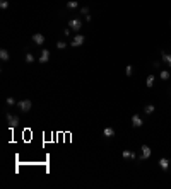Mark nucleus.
<instances>
[{"mask_svg": "<svg viewBox=\"0 0 171 189\" xmlns=\"http://www.w3.org/2000/svg\"><path fill=\"white\" fill-rule=\"evenodd\" d=\"M65 46H67V43H65V41H58V43H57V48H58V49H63Z\"/></svg>", "mask_w": 171, "mask_h": 189, "instance_id": "aec40b11", "label": "nucleus"}, {"mask_svg": "<svg viewBox=\"0 0 171 189\" xmlns=\"http://www.w3.org/2000/svg\"><path fill=\"white\" fill-rule=\"evenodd\" d=\"M170 22H171V20H170Z\"/></svg>", "mask_w": 171, "mask_h": 189, "instance_id": "393cba45", "label": "nucleus"}, {"mask_svg": "<svg viewBox=\"0 0 171 189\" xmlns=\"http://www.w3.org/2000/svg\"><path fill=\"white\" fill-rule=\"evenodd\" d=\"M0 7H2V9H7V7H9V0H0Z\"/></svg>", "mask_w": 171, "mask_h": 189, "instance_id": "4be33fe9", "label": "nucleus"}, {"mask_svg": "<svg viewBox=\"0 0 171 189\" xmlns=\"http://www.w3.org/2000/svg\"><path fill=\"white\" fill-rule=\"evenodd\" d=\"M33 41H34V44H38V46H41L43 43H45V36L43 34H33Z\"/></svg>", "mask_w": 171, "mask_h": 189, "instance_id": "1a4fd4ad", "label": "nucleus"}, {"mask_svg": "<svg viewBox=\"0 0 171 189\" xmlns=\"http://www.w3.org/2000/svg\"><path fill=\"white\" fill-rule=\"evenodd\" d=\"M81 14L84 15V17H86V15H89V7H82V9H81Z\"/></svg>", "mask_w": 171, "mask_h": 189, "instance_id": "412c9836", "label": "nucleus"}, {"mask_svg": "<svg viewBox=\"0 0 171 189\" xmlns=\"http://www.w3.org/2000/svg\"><path fill=\"white\" fill-rule=\"evenodd\" d=\"M122 157H123V158H132V160H135V158H137L135 152H128V150H123Z\"/></svg>", "mask_w": 171, "mask_h": 189, "instance_id": "9b49d317", "label": "nucleus"}, {"mask_svg": "<svg viewBox=\"0 0 171 189\" xmlns=\"http://www.w3.org/2000/svg\"><path fill=\"white\" fill-rule=\"evenodd\" d=\"M154 80H156V77H154V75H147V79H145V85L150 89L152 85H154Z\"/></svg>", "mask_w": 171, "mask_h": 189, "instance_id": "ddd939ff", "label": "nucleus"}, {"mask_svg": "<svg viewBox=\"0 0 171 189\" xmlns=\"http://www.w3.org/2000/svg\"><path fill=\"white\" fill-rule=\"evenodd\" d=\"M154 111H156V108H154V104H147V106L144 108V113H145V114H152Z\"/></svg>", "mask_w": 171, "mask_h": 189, "instance_id": "4468645a", "label": "nucleus"}, {"mask_svg": "<svg viewBox=\"0 0 171 189\" xmlns=\"http://www.w3.org/2000/svg\"><path fill=\"white\" fill-rule=\"evenodd\" d=\"M140 150H142V153H140L139 158H140V160H147V158L150 157V153H152V150H150L147 145H142V148H140Z\"/></svg>", "mask_w": 171, "mask_h": 189, "instance_id": "20e7f679", "label": "nucleus"}, {"mask_svg": "<svg viewBox=\"0 0 171 189\" xmlns=\"http://www.w3.org/2000/svg\"><path fill=\"white\" fill-rule=\"evenodd\" d=\"M79 7V2L77 0H70V2H67V9H77Z\"/></svg>", "mask_w": 171, "mask_h": 189, "instance_id": "f3484780", "label": "nucleus"}, {"mask_svg": "<svg viewBox=\"0 0 171 189\" xmlns=\"http://www.w3.org/2000/svg\"><path fill=\"white\" fill-rule=\"evenodd\" d=\"M0 58H2V60H4V61H7V60H9V58H10V55H9V51L2 48V49H0Z\"/></svg>", "mask_w": 171, "mask_h": 189, "instance_id": "2eb2a0df", "label": "nucleus"}, {"mask_svg": "<svg viewBox=\"0 0 171 189\" xmlns=\"http://www.w3.org/2000/svg\"><path fill=\"white\" fill-rule=\"evenodd\" d=\"M63 34H65V38H68L70 36V29H63Z\"/></svg>", "mask_w": 171, "mask_h": 189, "instance_id": "b1692460", "label": "nucleus"}, {"mask_svg": "<svg viewBox=\"0 0 171 189\" xmlns=\"http://www.w3.org/2000/svg\"><path fill=\"white\" fill-rule=\"evenodd\" d=\"M159 77H161V80H170L171 73L168 72V70H161V73H159Z\"/></svg>", "mask_w": 171, "mask_h": 189, "instance_id": "dca6fc26", "label": "nucleus"}, {"mask_svg": "<svg viewBox=\"0 0 171 189\" xmlns=\"http://www.w3.org/2000/svg\"><path fill=\"white\" fill-rule=\"evenodd\" d=\"M103 136H106V138H113V136H115V129L111 128V126H106V128L103 129Z\"/></svg>", "mask_w": 171, "mask_h": 189, "instance_id": "9d476101", "label": "nucleus"}, {"mask_svg": "<svg viewBox=\"0 0 171 189\" xmlns=\"http://www.w3.org/2000/svg\"><path fill=\"white\" fill-rule=\"evenodd\" d=\"M84 41H86V38H84L82 34H77L74 39H72V43H70V44H72L74 48H77V46H82V44H84Z\"/></svg>", "mask_w": 171, "mask_h": 189, "instance_id": "39448f33", "label": "nucleus"}, {"mask_svg": "<svg viewBox=\"0 0 171 189\" xmlns=\"http://www.w3.org/2000/svg\"><path fill=\"white\" fill-rule=\"evenodd\" d=\"M24 58H26V63H33V61L36 60L33 53H26V56H24Z\"/></svg>", "mask_w": 171, "mask_h": 189, "instance_id": "6ab92c4d", "label": "nucleus"}, {"mask_svg": "<svg viewBox=\"0 0 171 189\" xmlns=\"http://www.w3.org/2000/svg\"><path fill=\"white\" fill-rule=\"evenodd\" d=\"M68 27H70V29H74V31H79V29L82 27V22L79 19H70V20H68Z\"/></svg>", "mask_w": 171, "mask_h": 189, "instance_id": "423d86ee", "label": "nucleus"}, {"mask_svg": "<svg viewBox=\"0 0 171 189\" xmlns=\"http://www.w3.org/2000/svg\"><path fill=\"white\" fill-rule=\"evenodd\" d=\"M125 73H127V77H132V75H134V67H132V65H127V67H125Z\"/></svg>", "mask_w": 171, "mask_h": 189, "instance_id": "a211bd4d", "label": "nucleus"}, {"mask_svg": "<svg viewBox=\"0 0 171 189\" xmlns=\"http://www.w3.org/2000/svg\"><path fill=\"white\" fill-rule=\"evenodd\" d=\"M48 60H50V51H48V49H43V51L40 53V58H38V61H40V63H46Z\"/></svg>", "mask_w": 171, "mask_h": 189, "instance_id": "0eeeda50", "label": "nucleus"}, {"mask_svg": "<svg viewBox=\"0 0 171 189\" xmlns=\"http://www.w3.org/2000/svg\"><path fill=\"white\" fill-rule=\"evenodd\" d=\"M7 123H9V126H10V128H17L21 121H19V118H17V116L7 113Z\"/></svg>", "mask_w": 171, "mask_h": 189, "instance_id": "f03ea898", "label": "nucleus"}, {"mask_svg": "<svg viewBox=\"0 0 171 189\" xmlns=\"http://www.w3.org/2000/svg\"><path fill=\"white\" fill-rule=\"evenodd\" d=\"M31 106H33V104H31V101H29V99H24V101H19V102H17V108H19L22 113L31 111Z\"/></svg>", "mask_w": 171, "mask_h": 189, "instance_id": "f257e3e1", "label": "nucleus"}, {"mask_svg": "<svg viewBox=\"0 0 171 189\" xmlns=\"http://www.w3.org/2000/svg\"><path fill=\"white\" fill-rule=\"evenodd\" d=\"M157 164H159V167H161V169H163V170H168V169H170V158H166V157H163V158H159V162H157Z\"/></svg>", "mask_w": 171, "mask_h": 189, "instance_id": "6e6552de", "label": "nucleus"}, {"mask_svg": "<svg viewBox=\"0 0 171 189\" xmlns=\"http://www.w3.org/2000/svg\"><path fill=\"white\" fill-rule=\"evenodd\" d=\"M161 60L171 68V53H161Z\"/></svg>", "mask_w": 171, "mask_h": 189, "instance_id": "f8f14e48", "label": "nucleus"}, {"mask_svg": "<svg viewBox=\"0 0 171 189\" xmlns=\"http://www.w3.org/2000/svg\"><path fill=\"white\" fill-rule=\"evenodd\" d=\"M7 104H9V106H14V104H17V102L14 101V97H7Z\"/></svg>", "mask_w": 171, "mask_h": 189, "instance_id": "5701e85b", "label": "nucleus"}, {"mask_svg": "<svg viewBox=\"0 0 171 189\" xmlns=\"http://www.w3.org/2000/svg\"><path fill=\"white\" fill-rule=\"evenodd\" d=\"M132 126H134V128H142L144 126V119L139 114H134L132 116Z\"/></svg>", "mask_w": 171, "mask_h": 189, "instance_id": "7ed1b4c3", "label": "nucleus"}]
</instances>
